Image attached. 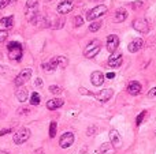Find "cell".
Listing matches in <instances>:
<instances>
[{
	"instance_id": "9c48e42d",
	"label": "cell",
	"mask_w": 156,
	"mask_h": 154,
	"mask_svg": "<svg viewBox=\"0 0 156 154\" xmlns=\"http://www.w3.org/2000/svg\"><path fill=\"white\" fill-rule=\"evenodd\" d=\"M112 94H114V92L111 89H104V90H100L99 93H96L94 97H96L97 101H100V102H107L108 100H111Z\"/></svg>"
},
{
	"instance_id": "83f0119b",
	"label": "cell",
	"mask_w": 156,
	"mask_h": 154,
	"mask_svg": "<svg viewBox=\"0 0 156 154\" xmlns=\"http://www.w3.org/2000/svg\"><path fill=\"white\" fill-rule=\"evenodd\" d=\"M74 26H76V27H80V26H82V23H83V19L82 18H81V16L80 15H78V16H76V18H74Z\"/></svg>"
},
{
	"instance_id": "3957f363",
	"label": "cell",
	"mask_w": 156,
	"mask_h": 154,
	"mask_svg": "<svg viewBox=\"0 0 156 154\" xmlns=\"http://www.w3.org/2000/svg\"><path fill=\"white\" fill-rule=\"evenodd\" d=\"M30 76H32V70H30V68H25V70H22L21 72L15 76V79H14V85H15L16 87L23 86V85L30 79Z\"/></svg>"
},
{
	"instance_id": "f35d334b",
	"label": "cell",
	"mask_w": 156,
	"mask_h": 154,
	"mask_svg": "<svg viewBox=\"0 0 156 154\" xmlns=\"http://www.w3.org/2000/svg\"><path fill=\"white\" fill-rule=\"evenodd\" d=\"M34 154H44V149H41V147H40V149H37V150H36Z\"/></svg>"
},
{
	"instance_id": "1f68e13d",
	"label": "cell",
	"mask_w": 156,
	"mask_h": 154,
	"mask_svg": "<svg viewBox=\"0 0 156 154\" xmlns=\"http://www.w3.org/2000/svg\"><path fill=\"white\" fill-rule=\"evenodd\" d=\"M10 71H8V68L7 67H4V65H2L0 67V74H3V75H5V74H8Z\"/></svg>"
},
{
	"instance_id": "d6a6232c",
	"label": "cell",
	"mask_w": 156,
	"mask_h": 154,
	"mask_svg": "<svg viewBox=\"0 0 156 154\" xmlns=\"http://www.w3.org/2000/svg\"><path fill=\"white\" fill-rule=\"evenodd\" d=\"M18 113L19 115H27V113H29V109H27V108H21L18 111Z\"/></svg>"
},
{
	"instance_id": "ba28073f",
	"label": "cell",
	"mask_w": 156,
	"mask_h": 154,
	"mask_svg": "<svg viewBox=\"0 0 156 154\" xmlns=\"http://www.w3.org/2000/svg\"><path fill=\"white\" fill-rule=\"evenodd\" d=\"M118 45H119V38H118V35H115V34L108 35L107 44H105V46H107L108 52L114 53V52L116 51V48H118Z\"/></svg>"
},
{
	"instance_id": "603a6c76",
	"label": "cell",
	"mask_w": 156,
	"mask_h": 154,
	"mask_svg": "<svg viewBox=\"0 0 156 154\" xmlns=\"http://www.w3.org/2000/svg\"><path fill=\"white\" fill-rule=\"evenodd\" d=\"M100 27H101V22H93V23L89 25V32L94 33L97 30H100Z\"/></svg>"
},
{
	"instance_id": "d6986e66",
	"label": "cell",
	"mask_w": 156,
	"mask_h": 154,
	"mask_svg": "<svg viewBox=\"0 0 156 154\" xmlns=\"http://www.w3.org/2000/svg\"><path fill=\"white\" fill-rule=\"evenodd\" d=\"M97 152L100 154H114V146L111 143H103Z\"/></svg>"
},
{
	"instance_id": "4dcf8cb0",
	"label": "cell",
	"mask_w": 156,
	"mask_h": 154,
	"mask_svg": "<svg viewBox=\"0 0 156 154\" xmlns=\"http://www.w3.org/2000/svg\"><path fill=\"white\" fill-rule=\"evenodd\" d=\"M10 2L11 0H0V8H4L5 5L10 4Z\"/></svg>"
},
{
	"instance_id": "484cf974",
	"label": "cell",
	"mask_w": 156,
	"mask_h": 154,
	"mask_svg": "<svg viewBox=\"0 0 156 154\" xmlns=\"http://www.w3.org/2000/svg\"><path fill=\"white\" fill-rule=\"evenodd\" d=\"M145 116H147V112H145V111H144V112H141V113L137 116V119H136V124H137V126H140L141 123H143V120L145 119Z\"/></svg>"
},
{
	"instance_id": "836d02e7",
	"label": "cell",
	"mask_w": 156,
	"mask_h": 154,
	"mask_svg": "<svg viewBox=\"0 0 156 154\" xmlns=\"http://www.w3.org/2000/svg\"><path fill=\"white\" fill-rule=\"evenodd\" d=\"M11 131H12L11 128H5V130H2V131H0V136H2V135H5V134H10Z\"/></svg>"
},
{
	"instance_id": "f546056e",
	"label": "cell",
	"mask_w": 156,
	"mask_h": 154,
	"mask_svg": "<svg viewBox=\"0 0 156 154\" xmlns=\"http://www.w3.org/2000/svg\"><path fill=\"white\" fill-rule=\"evenodd\" d=\"M148 98H156V86L148 92Z\"/></svg>"
},
{
	"instance_id": "e575fe53",
	"label": "cell",
	"mask_w": 156,
	"mask_h": 154,
	"mask_svg": "<svg viewBox=\"0 0 156 154\" xmlns=\"http://www.w3.org/2000/svg\"><path fill=\"white\" fill-rule=\"evenodd\" d=\"M94 130H96V127L88 128V132H86V134H88V135H93V134H94Z\"/></svg>"
},
{
	"instance_id": "4fadbf2b",
	"label": "cell",
	"mask_w": 156,
	"mask_h": 154,
	"mask_svg": "<svg viewBox=\"0 0 156 154\" xmlns=\"http://www.w3.org/2000/svg\"><path fill=\"white\" fill-rule=\"evenodd\" d=\"M143 46H144V40H143V38H136V40H133L132 42L127 45V49H129V52L134 53V52L140 51Z\"/></svg>"
},
{
	"instance_id": "4316f807",
	"label": "cell",
	"mask_w": 156,
	"mask_h": 154,
	"mask_svg": "<svg viewBox=\"0 0 156 154\" xmlns=\"http://www.w3.org/2000/svg\"><path fill=\"white\" fill-rule=\"evenodd\" d=\"M49 92H51L52 94H60V93H62V89H60L59 86L52 85V86H49Z\"/></svg>"
},
{
	"instance_id": "5b68a950",
	"label": "cell",
	"mask_w": 156,
	"mask_h": 154,
	"mask_svg": "<svg viewBox=\"0 0 156 154\" xmlns=\"http://www.w3.org/2000/svg\"><path fill=\"white\" fill-rule=\"evenodd\" d=\"M132 26H133V29H134L136 32L141 33V34H147V33L149 32V23H148V21L144 19V18L134 19L133 23H132Z\"/></svg>"
},
{
	"instance_id": "74e56055",
	"label": "cell",
	"mask_w": 156,
	"mask_h": 154,
	"mask_svg": "<svg viewBox=\"0 0 156 154\" xmlns=\"http://www.w3.org/2000/svg\"><path fill=\"white\" fill-rule=\"evenodd\" d=\"M105 76H107L108 79H112V78H115V74H114V72H108Z\"/></svg>"
},
{
	"instance_id": "e0dca14e",
	"label": "cell",
	"mask_w": 156,
	"mask_h": 154,
	"mask_svg": "<svg viewBox=\"0 0 156 154\" xmlns=\"http://www.w3.org/2000/svg\"><path fill=\"white\" fill-rule=\"evenodd\" d=\"M121 142H122V138H121V135H119V132L116 130H111L110 131V143L112 145V146L118 147L119 145H121Z\"/></svg>"
},
{
	"instance_id": "d590c367",
	"label": "cell",
	"mask_w": 156,
	"mask_h": 154,
	"mask_svg": "<svg viewBox=\"0 0 156 154\" xmlns=\"http://www.w3.org/2000/svg\"><path fill=\"white\" fill-rule=\"evenodd\" d=\"M141 4H143V3H141V2H136V3H133V7H134V8H141Z\"/></svg>"
},
{
	"instance_id": "7c38bea8",
	"label": "cell",
	"mask_w": 156,
	"mask_h": 154,
	"mask_svg": "<svg viewBox=\"0 0 156 154\" xmlns=\"http://www.w3.org/2000/svg\"><path fill=\"white\" fill-rule=\"evenodd\" d=\"M73 3L70 2V0H65V2H62L59 5H58V12L59 14H63V15H66V14L71 12L73 11Z\"/></svg>"
},
{
	"instance_id": "8fae6325",
	"label": "cell",
	"mask_w": 156,
	"mask_h": 154,
	"mask_svg": "<svg viewBox=\"0 0 156 154\" xmlns=\"http://www.w3.org/2000/svg\"><path fill=\"white\" fill-rule=\"evenodd\" d=\"M90 81L93 86H101L104 83V74L100 71H93L90 75Z\"/></svg>"
},
{
	"instance_id": "8992f818",
	"label": "cell",
	"mask_w": 156,
	"mask_h": 154,
	"mask_svg": "<svg viewBox=\"0 0 156 154\" xmlns=\"http://www.w3.org/2000/svg\"><path fill=\"white\" fill-rule=\"evenodd\" d=\"M105 12H107V7H105L104 4L96 5V7L92 8L90 11H88V14H86V19H88V21H94V19L103 16Z\"/></svg>"
},
{
	"instance_id": "2e32d148",
	"label": "cell",
	"mask_w": 156,
	"mask_h": 154,
	"mask_svg": "<svg viewBox=\"0 0 156 154\" xmlns=\"http://www.w3.org/2000/svg\"><path fill=\"white\" fill-rule=\"evenodd\" d=\"M63 104H65V101L62 98H52L47 102V108L49 111H55V109H59L60 106H63Z\"/></svg>"
},
{
	"instance_id": "cb8c5ba5",
	"label": "cell",
	"mask_w": 156,
	"mask_h": 154,
	"mask_svg": "<svg viewBox=\"0 0 156 154\" xmlns=\"http://www.w3.org/2000/svg\"><path fill=\"white\" fill-rule=\"evenodd\" d=\"M56 130H58L56 123L52 122L51 126H49V136H51V138H55V135H56Z\"/></svg>"
},
{
	"instance_id": "30bf717a",
	"label": "cell",
	"mask_w": 156,
	"mask_h": 154,
	"mask_svg": "<svg viewBox=\"0 0 156 154\" xmlns=\"http://www.w3.org/2000/svg\"><path fill=\"white\" fill-rule=\"evenodd\" d=\"M122 60H123L122 53H112L110 56V59H108V65L112 68H118L122 64Z\"/></svg>"
},
{
	"instance_id": "7a4b0ae2",
	"label": "cell",
	"mask_w": 156,
	"mask_h": 154,
	"mask_svg": "<svg viewBox=\"0 0 156 154\" xmlns=\"http://www.w3.org/2000/svg\"><path fill=\"white\" fill-rule=\"evenodd\" d=\"M100 48H101V42H100L99 40H93L86 45L85 51H83V55H85V57H88V59H93L100 52Z\"/></svg>"
},
{
	"instance_id": "9a60e30c",
	"label": "cell",
	"mask_w": 156,
	"mask_h": 154,
	"mask_svg": "<svg viewBox=\"0 0 156 154\" xmlns=\"http://www.w3.org/2000/svg\"><path fill=\"white\" fill-rule=\"evenodd\" d=\"M127 93L132 95H138L141 93V83L140 82H130L129 85H127Z\"/></svg>"
},
{
	"instance_id": "44dd1931",
	"label": "cell",
	"mask_w": 156,
	"mask_h": 154,
	"mask_svg": "<svg viewBox=\"0 0 156 154\" xmlns=\"http://www.w3.org/2000/svg\"><path fill=\"white\" fill-rule=\"evenodd\" d=\"M55 60H56V65L59 68H65V67H67V64H69L67 59H66L65 56H56Z\"/></svg>"
},
{
	"instance_id": "7402d4cb",
	"label": "cell",
	"mask_w": 156,
	"mask_h": 154,
	"mask_svg": "<svg viewBox=\"0 0 156 154\" xmlns=\"http://www.w3.org/2000/svg\"><path fill=\"white\" fill-rule=\"evenodd\" d=\"M30 104H32V105H38V104H40V94H38V93H33L32 94V97H30Z\"/></svg>"
},
{
	"instance_id": "ac0fdd59",
	"label": "cell",
	"mask_w": 156,
	"mask_h": 154,
	"mask_svg": "<svg viewBox=\"0 0 156 154\" xmlns=\"http://www.w3.org/2000/svg\"><path fill=\"white\" fill-rule=\"evenodd\" d=\"M15 97L18 98L19 102H25V101L27 100V97H29V92H27L26 87H18L15 92Z\"/></svg>"
},
{
	"instance_id": "d4e9b609",
	"label": "cell",
	"mask_w": 156,
	"mask_h": 154,
	"mask_svg": "<svg viewBox=\"0 0 156 154\" xmlns=\"http://www.w3.org/2000/svg\"><path fill=\"white\" fill-rule=\"evenodd\" d=\"M38 0H27L26 2V8H37Z\"/></svg>"
},
{
	"instance_id": "5bb4252c",
	"label": "cell",
	"mask_w": 156,
	"mask_h": 154,
	"mask_svg": "<svg viewBox=\"0 0 156 154\" xmlns=\"http://www.w3.org/2000/svg\"><path fill=\"white\" fill-rule=\"evenodd\" d=\"M126 18H127V11L125 10V8H119V10H116L115 14H114L112 21L115 22V23H122L123 21H126Z\"/></svg>"
},
{
	"instance_id": "52a82bcc",
	"label": "cell",
	"mask_w": 156,
	"mask_h": 154,
	"mask_svg": "<svg viewBox=\"0 0 156 154\" xmlns=\"http://www.w3.org/2000/svg\"><path fill=\"white\" fill-rule=\"evenodd\" d=\"M74 143V134L73 132H65L59 139V146L62 149H69Z\"/></svg>"
},
{
	"instance_id": "8d00e7d4",
	"label": "cell",
	"mask_w": 156,
	"mask_h": 154,
	"mask_svg": "<svg viewBox=\"0 0 156 154\" xmlns=\"http://www.w3.org/2000/svg\"><path fill=\"white\" fill-rule=\"evenodd\" d=\"M41 85H43V81H41L40 78H37V79H36V86H38V87H40Z\"/></svg>"
},
{
	"instance_id": "ffe728a7",
	"label": "cell",
	"mask_w": 156,
	"mask_h": 154,
	"mask_svg": "<svg viewBox=\"0 0 156 154\" xmlns=\"http://www.w3.org/2000/svg\"><path fill=\"white\" fill-rule=\"evenodd\" d=\"M0 25H3L4 27H7V29H10V27H12L14 25V16H4V18L0 19Z\"/></svg>"
},
{
	"instance_id": "6da1fadb",
	"label": "cell",
	"mask_w": 156,
	"mask_h": 154,
	"mask_svg": "<svg viewBox=\"0 0 156 154\" xmlns=\"http://www.w3.org/2000/svg\"><path fill=\"white\" fill-rule=\"evenodd\" d=\"M7 49H8V57L11 60H15V62H19L22 59V55H23V51H22V45L19 42H10L7 45Z\"/></svg>"
},
{
	"instance_id": "f1b7e54d",
	"label": "cell",
	"mask_w": 156,
	"mask_h": 154,
	"mask_svg": "<svg viewBox=\"0 0 156 154\" xmlns=\"http://www.w3.org/2000/svg\"><path fill=\"white\" fill-rule=\"evenodd\" d=\"M7 37H8L7 30H0V42L5 41V38H7Z\"/></svg>"
},
{
	"instance_id": "277c9868",
	"label": "cell",
	"mask_w": 156,
	"mask_h": 154,
	"mask_svg": "<svg viewBox=\"0 0 156 154\" xmlns=\"http://www.w3.org/2000/svg\"><path fill=\"white\" fill-rule=\"evenodd\" d=\"M30 138V131L29 128H19L15 134H14L12 139H14V143L15 145H22Z\"/></svg>"
}]
</instances>
